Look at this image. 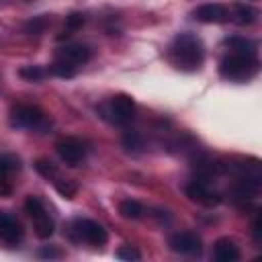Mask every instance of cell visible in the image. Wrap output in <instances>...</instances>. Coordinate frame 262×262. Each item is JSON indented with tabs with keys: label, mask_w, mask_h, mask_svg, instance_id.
<instances>
[{
	"label": "cell",
	"mask_w": 262,
	"mask_h": 262,
	"mask_svg": "<svg viewBox=\"0 0 262 262\" xmlns=\"http://www.w3.org/2000/svg\"><path fill=\"white\" fill-rule=\"evenodd\" d=\"M168 61L180 72H199L205 63V45L194 33H178L168 45Z\"/></svg>",
	"instance_id": "6da1fadb"
},
{
	"label": "cell",
	"mask_w": 262,
	"mask_h": 262,
	"mask_svg": "<svg viewBox=\"0 0 262 262\" xmlns=\"http://www.w3.org/2000/svg\"><path fill=\"white\" fill-rule=\"evenodd\" d=\"M260 72V59L258 51H239V49H227L225 57L219 61V74L221 78L229 82H250Z\"/></svg>",
	"instance_id": "7a4b0ae2"
},
{
	"label": "cell",
	"mask_w": 262,
	"mask_h": 262,
	"mask_svg": "<svg viewBox=\"0 0 262 262\" xmlns=\"http://www.w3.org/2000/svg\"><path fill=\"white\" fill-rule=\"evenodd\" d=\"M92 49L84 43H66L55 51V59L49 66V72L59 78H74L78 68L88 63Z\"/></svg>",
	"instance_id": "3957f363"
},
{
	"label": "cell",
	"mask_w": 262,
	"mask_h": 262,
	"mask_svg": "<svg viewBox=\"0 0 262 262\" xmlns=\"http://www.w3.org/2000/svg\"><path fill=\"white\" fill-rule=\"evenodd\" d=\"M8 123L14 129H29V131H47L51 127V119L45 111H41L37 104H14L8 115Z\"/></svg>",
	"instance_id": "277c9868"
},
{
	"label": "cell",
	"mask_w": 262,
	"mask_h": 262,
	"mask_svg": "<svg viewBox=\"0 0 262 262\" xmlns=\"http://www.w3.org/2000/svg\"><path fill=\"white\" fill-rule=\"evenodd\" d=\"M68 235L76 244H88V246H94V248H100L108 242V233L98 221L82 219V217L74 219L68 225Z\"/></svg>",
	"instance_id": "5b68a950"
},
{
	"label": "cell",
	"mask_w": 262,
	"mask_h": 262,
	"mask_svg": "<svg viewBox=\"0 0 262 262\" xmlns=\"http://www.w3.org/2000/svg\"><path fill=\"white\" fill-rule=\"evenodd\" d=\"M25 211H27L31 223H33V229H35V235H37V237L47 239V237L53 235V231H55V221H53V217L49 215V211H47V207H45V203H43L41 196L29 194V196L25 199Z\"/></svg>",
	"instance_id": "8992f818"
},
{
	"label": "cell",
	"mask_w": 262,
	"mask_h": 262,
	"mask_svg": "<svg viewBox=\"0 0 262 262\" xmlns=\"http://www.w3.org/2000/svg\"><path fill=\"white\" fill-rule=\"evenodd\" d=\"M100 113L108 123L125 127L135 117V100L129 94H115L100 106Z\"/></svg>",
	"instance_id": "52a82bcc"
},
{
	"label": "cell",
	"mask_w": 262,
	"mask_h": 262,
	"mask_svg": "<svg viewBox=\"0 0 262 262\" xmlns=\"http://www.w3.org/2000/svg\"><path fill=\"white\" fill-rule=\"evenodd\" d=\"M186 196L203 207H217L223 199H221V192L213 186V182L209 178H192L188 184H186Z\"/></svg>",
	"instance_id": "ba28073f"
},
{
	"label": "cell",
	"mask_w": 262,
	"mask_h": 262,
	"mask_svg": "<svg viewBox=\"0 0 262 262\" xmlns=\"http://www.w3.org/2000/svg\"><path fill=\"white\" fill-rule=\"evenodd\" d=\"M55 151L61 158V162H66L68 166H78L80 162H84V158L88 154V145L80 137L68 135L55 143Z\"/></svg>",
	"instance_id": "9c48e42d"
},
{
	"label": "cell",
	"mask_w": 262,
	"mask_h": 262,
	"mask_svg": "<svg viewBox=\"0 0 262 262\" xmlns=\"http://www.w3.org/2000/svg\"><path fill=\"white\" fill-rule=\"evenodd\" d=\"M168 246L172 252L182 256H199L203 252V239L194 231H176L170 235Z\"/></svg>",
	"instance_id": "30bf717a"
},
{
	"label": "cell",
	"mask_w": 262,
	"mask_h": 262,
	"mask_svg": "<svg viewBox=\"0 0 262 262\" xmlns=\"http://www.w3.org/2000/svg\"><path fill=\"white\" fill-rule=\"evenodd\" d=\"M23 235H25V229H23L20 221L8 211H0V244L16 246V244H20Z\"/></svg>",
	"instance_id": "8fae6325"
},
{
	"label": "cell",
	"mask_w": 262,
	"mask_h": 262,
	"mask_svg": "<svg viewBox=\"0 0 262 262\" xmlns=\"http://www.w3.org/2000/svg\"><path fill=\"white\" fill-rule=\"evenodd\" d=\"M192 16L201 23H209V25H219V23H227L229 20V8L217 2H209V4H201Z\"/></svg>",
	"instance_id": "7c38bea8"
},
{
	"label": "cell",
	"mask_w": 262,
	"mask_h": 262,
	"mask_svg": "<svg viewBox=\"0 0 262 262\" xmlns=\"http://www.w3.org/2000/svg\"><path fill=\"white\" fill-rule=\"evenodd\" d=\"M18 170V160L10 154H0V196H8L12 192L10 176Z\"/></svg>",
	"instance_id": "4fadbf2b"
},
{
	"label": "cell",
	"mask_w": 262,
	"mask_h": 262,
	"mask_svg": "<svg viewBox=\"0 0 262 262\" xmlns=\"http://www.w3.org/2000/svg\"><path fill=\"white\" fill-rule=\"evenodd\" d=\"M239 246L231 237H219L213 246V258L219 262H233L239 260Z\"/></svg>",
	"instance_id": "5bb4252c"
},
{
	"label": "cell",
	"mask_w": 262,
	"mask_h": 262,
	"mask_svg": "<svg viewBox=\"0 0 262 262\" xmlns=\"http://www.w3.org/2000/svg\"><path fill=\"white\" fill-rule=\"evenodd\" d=\"M256 18H258V10L254 6H250V4H244V2L233 4V10H229V20H233V23H237L242 27L256 23Z\"/></svg>",
	"instance_id": "9a60e30c"
},
{
	"label": "cell",
	"mask_w": 262,
	"mask_h": 262,
	"mask_svg": "<svg viewBox=\"0 0 262 262\" xmlns=\"http://www.w3.org/2000/svg\"><path fill=\"white\" fill-rule=\"evenodd\" d=\"M119 213L125 219H139L143 215V205L135 199H125V201L119 203Z\"/></svg>",
	"instance_id": "2e32d148"
},
{
	"label": "cell",
	"mask_w": 262,
	"mask_h": 262,
	"mask_svg": "<svg viewBox=\"0 0 262 262\" xmlns=\"http://www.w3.org/2000/svg\"><path fill=\"white\" fill-rule=\"evenodd\" d=\"M225 47H227V49H239V51H258V45H256L252 39L239 37V35L227 37V39H225Z\"/></svg>",
	"instance_id": "e0dca14e"
},
{
	"label": "cell",
	"mask_w": 262,
	"mask_h": 262,
	"mask_svg": "<svg viewBox=\"0 0 262 262\" xmlns=\"http://www.w3.org/2000/svg\"><path fill=\"white\" fill-rule=\"evenodd\" d=\"M82 25H84V14H82V12H72V14H68V16H66V25H63V33L59 35V39L70 37V35L76 33Z\"/></svg>",
	"instance_id": "ac0fdd59"
},
{
	"label": "cell",
	"mask_w": 262,
	"mask_h": 262,
	"mask_svg": "<svg viewBox=\"0 0 262 262\" xmlns=\"http://www.w3.org/2000/svg\"><path fill=\"white\" fill-rule=\"evenodd\" d=\"M53 184H55V190H57L63 199H74V196H76V192H78V184H76L74 180L57 178V180H53Z\"/></svg>",
	"instance_id": "d6986e66"
},
{
	"label": "cell",
	"mask_w": 262,
	"mask_h": 262,
	"mask_svg": "<svg viewBox=\"0 0 262 262\" xmlns=\"http://www.w3.org/2000/svg\"><path fill=\"white\" fill-rule=\"evenodd\" d=\"M35 170H37L43 178H47V180L57 178V168L53 166V162H49V160H45V158H39V160L35 162Z\"/></svg>",
	"instance_id": "ffe728a7"
},
{
	"label": "cell",
	"mask_w": 262,
	"mask_h": 262,
	"mask_svg": "<svg viewBox=\"0 0 262 262\" xmlns=\"http://www.w3.org/2000/svg\"><path fill=\"white\" fill-rule=\"evenodd\" d=\"M49 23H51V18H47L45 14H41V16H35L33 20H29V23L25 25V31L31 33V35H41V33L47 29Z\"/></svg>",
	"instance_id": "44dd1931"
},
{
	"label": "cell",
	"mask_w": 262,
	"mask_h": 262,
	"mask_svg": "<svg viewBox=\"0 0 262 262\" xmlns=\"http://www.w3.org/2000/svg\"><path fill=\"white\" fill-rule=\"evenodd\" d=\"M18 74H20L25 80H29V82H39V80L45 76V70H43L41 66H23V68L18 70Z\"/></svg>",
	"instance_id": "7402d4cb"
},
{
	"label": "cell",
	"mask_w": 262,
	"mask_h": 262,
	"mask_svg": "<svg viewBox=\"0 0 262 262\" xmlns=\"http://www.w3.org/2000/svg\"><path fill=\"white\" fill-rule=\"evenodd\" d=\"M123 145L127 149H139V147H143V139H141V135L137 131H127L123 135Z\"/></svg>",
	"instance_id": "603a6c76"
},
{
	"label": "cell",
	"mask_w": 262,
	"mask_h": 262,
	"mask_svg": "<svg viewBox=\"0 0 262 262\" xmlns=\"http://www.w3.org/2000/svg\"><path fill=\"white\" fill-rule=\"evenodd\" d=\"M115 256H117L119 260H141V254H139L133 246H121V248L115 252Z\"/></svg>",
	"instance_id": "cb8c5ba5"
},
{
	"label": "cell",
	"mask_w": 262,
	"mask_h": 262,
	"mask_svg": "<svg viewBox=\"0 0 262 262\" xmlns=\"http://www.w3.org/2000/svg\"><path fill=\"white\" fill-rule=\"evenodd\" d=\"M252 235H254L256 244L262 242V219H260V215H256V219H254V223H252Z\"/></svg>",
	"instance_id": "d4e9b609"
},
{
	"label": "cell",
	"mask_w": 262,
	"mask_h": 262,
	"mask_svg": "<svg viewBox=\"0 0 262 262\" xmlns=\"http://www.w3.org/2000/svg\"><path fill=\"white\" fill-rule=\"evenodd\" d=\"M39 256H43V258H57V256H59V250L43 248V250H39Z\"/></svg>",
	"instance_id": "484cf974"
}]
</instances>
